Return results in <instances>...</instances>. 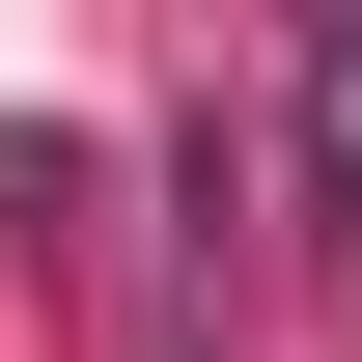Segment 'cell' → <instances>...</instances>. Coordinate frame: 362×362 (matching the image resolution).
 I'll return each mask as SVG.
<instances>
[{"label":"cell","instance_id":"obj_1","mask_svg":"<svg viewBox=\"0 0 362 362\" xmlns=\"http://www.w3.org/2000/svg\"><path fill=\"white\" fill-rule=\"evenodd\" d=\"M307 168L362 195V28H307Z\"/></svg>","mask_w":362,"mask_h":362}]
</instances>
